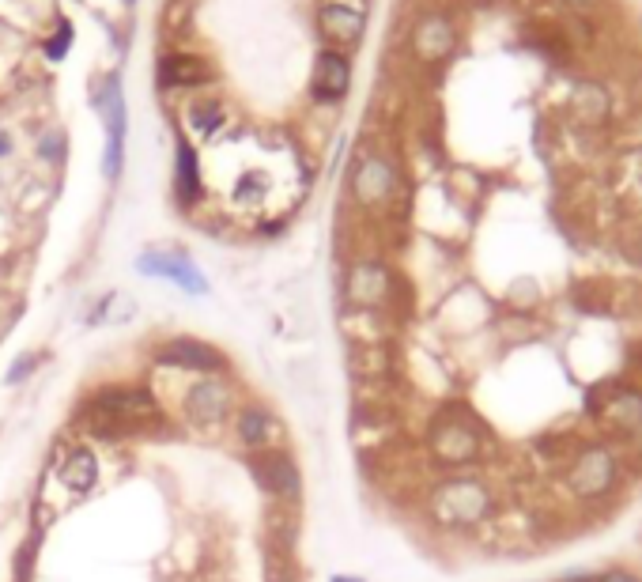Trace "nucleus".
<instances>
[{"mask_svg": "<svg viewBox=\"0 0 642 582\" xmlns=\"http://www.w3.org/2000/svg\"><path fill=\"white\" fill-rule=\"evenodd\" d=\"M76 431L99 443H133V439H159L170 431L167 409L159 405L152 386L136 382H106L80 401Z\"/></svg>", "mask_w": 642, "mask_h": 582, "instance_id": "f257e3e1", "label": "nucleus"}, {"mask_svg": "<svg viewBox=\"0 0 642 582\" xmlns=\"http://www.w3.org/2000/svg\"><path fill=\"white\" fill-rule=\"evenodd\" d=\"M242 401H246V394H242V382L235 375H197L189 378V386L178 397V416L189 431L216 435V431L231 428Z\"/></svg>", "mask_w": 642, "mask_h": 582, "instance_id": "f03ea898", "label": "nucleus"}, {"mask_svg": "<svg viewBox=\"0 0 642 582\" xmlns=\"http://www.w3.org/2000/svg\"><path fill=\"white\" fill-rule=\"evenodd\" d=\"M491 511V492L476 477H450L431 492V518L446 530L480 526Z\"/></svg>", "mask_w": 642, "mask_h": 582, "instance_id": "7ed1b4c3", "label": "nucleus"}, {"mask_svg": "<svg viewBox=\"0 0 642 582\" xmlns=\"http://www.w3.org/2000/svg\"><path fill=\"white\" fill-rule=\"evenodd\" d=\"M155 367L174 371V375H231V360L220 344L201 341V337H167L155 344Z\"/></svg>", "mask_w": 642, "mask_h": 582, "instance_id": "20e7f679", "label": "nucleus"}, {"mask_svg": "<svg viewBox=\"0 0 642 582\" xmlns=\"http://www.w3.org/2000/svg\"><path fill=\"white\" fill-rule=\"evenodd\" d=\"M250 477L269 499L284 503V507H299L303 503V469L288 454V446L280 450H265V454H246Z\"/></svg>", "mask_w": 642, "mask_h": 582, "instance_id": "39448f33", "label": "nucleus"}, {"mask_svg": "<svg viewBox=\"0 0 642 582\" xmlns=\"http://www.w3.org/2000/svg\"><path fill=\"white\" fill-rule=\"evenodd\" d=\"M231 435L242 454H265L288 443V424L265 401H242V409L231 420Z\"/></svg>", "mask_w": 642, "mask_h": 582, "instance_id": "423d86ee", "label": "nucleus"}, {"mask_svg": "<svg viewBox=\"0 0 642 582\" xmlns=\"http://www.w3.org/2000/svg\"><path fill=\"white\" fill-rule=\"evenodd\" d=\"M427 446L442 465H469L480 454V431L461 412H442L427 428Z\"/></svg>", "mask_w": 642, "mask_h": 582, "instance_id": "0eeeda50", "label": "nucleus"}, {"mask_svg": "<svg viewBox=\"0 0 642 582\" xmlns=\"http://www.w3.org/2000/svg\"><path fill=\"white\" fill-rule=\"evenodd\" d=\"M616 484V454L605 443L586 446L567 469V488L582 499H601Z\"/></svg>", "mask_w": 642, "mask_h": 582, "instance_id": "6e6552de", "label": "nucleus"}, {"mask_svg": "<svg viewBox=\"0 0 642 582\" xmlns=\"http://www.w3.org/2000/svg\"><path fill=\"white\" fill-rule=\"evenodd\" d=\"M389 291H393V276H389L386 261H374V257L352 261V269L344 276V299H348L355 310L386 307Z\"/></svg>", "mask_w": 642, "mask_h": 582, "instance_id": "1a4fd4ad", "label": "nucleus"}, {"mask_svg": "<svg viewBox=\"0 0 642 582\" xmlns=\"http://www.w3.org/2000/svg\"><path fill=\"white\" fill-rule=\"evenodd\" d=\"M397 193V167L386 155L367 152L359 155V163L352 167V197L355 205L363 208H382Z\"/></svg>", "mask_w": 642, "mask_h": 582, "instance_id": "9d476101", "label": "nucleus"}, {"mask_svg": "<svg viewBox=\"0 0 642 582\" xmlns=\"http://www.w3.org/2000/svg\"><path fill=\"white\" fill-rule=\"evenodd\" d=\"M136 273L155 276V280H170L174 288H182L186 295H208V276L189 261L186 254H163V250H144L136 257Z\"/></svg>", "mask_w": 642, "mask_h": 582, "instance_id": "9b49d317", "label": "nucleus"}, {"mask_svg": "<svg viewBox=\"0 0 642 582\" xmlns=\"http://www.w3.org/2000/svg\"><path fill=\"white\" fill-rule=\"evenodd\" d=\"M454 50H457L454 23L446 16H439V12L423 16L420 23L412 27V53L420 57L423 65H439V61H446Z\"/></svg>", "mask_w": 642, "mask_h": 582, "instance_id": "f8f14e48", "label": "nucleus"}, {"mask_svg": "<svg viewBox=\"0 0 642 582\" xmlns=\"http://www.w3.org/2000/svg\"><path fill=\"white\" fill-rule=\"evenodd\" d=\"M57 480L72 496H91L99 488V454L91 443H72L57 465Z\"/></svg>", "mask_w": 642, "mask_h": 582, "instance_id": "ddd939ff", "label": "nucleus"}, {"mask_svg": "<svg viewBox=\"0 0 642 582\" xmlns=\"http://www.w3.org/2000/svg\"><path fill=\"white\" fill-rule=\"evenodd\" d=\"M314 99L318 103H337L348 95V87H352V65H348V57L340 50H325L318 57V65H314Z\"/></svg>", "mask_w": 642, "mask_h": 582, "instance_id": "4468645a", "label": "nucleus"}, {"mask_svg": "<svg viewBox=\"0 0 642 582\" xmlns=\"http://www.w3.org/2000/svg\"><path fill=\"white\" fill-rule=\"evenodd\" d=\"M318 27L333 42V50H348V46H359L363 38V12L348 4H325L318 12Z\"/></svg>", "mask_w": 642, "mask_h": 582, "instance_id": "2eb2a0df", "label": "nucleus"}, {"mask_svg": "<svg viewBox=\"0 0 642 582\" xmlns=\"http://www.w3.org/2000/svg\"><path fill=\"white\" fill-rule=\"evenodd\" d=\"M212 80V65L197 53H167L159 61V84L167 87H201Z\"/></svg>", "mask_w": 642, "mask_h": 582, "instance_id": "dca6fc26", "label": "nucleus"}, {"mask_svg": "<svg viewBox=\"0 0 642 582\" xmlns=\"http://www.w3.org/2000/svg\"><path fill=\"white\" fill-rule=\"evenodd\" d=\"M174 189H178V205L193 208L201 201V167L189 140H178V152H174Z\"/></svg>", "mask_w": 642, "mask_h": 582, "instance_id": "f3484780", "label": "nucleus"}, {"mask_svg": "<svg viewBox=\"0 0 642 582\" xmlns=\"http://www.w3.org/2000/svg\"><path fill=\"white\" fill-rule=\"evenodd\" d=\"M348 371L355 378H378L389 371V348L386 344H374V341H363V344H352L348 348Z\"/></svg>", "mask_w": 642, "mask_h": 582, "instance_id": "a211bd4d", "label": "nucleus"}, {"mask_svg": "<svg viewBox=\"0 0 642 582\" xmlns=\"http://www.w3.org/2000/svg\"><path fill=\"white\" fill-rule=\"evenodd\" d=\"M609 420L627 435H642V394L639 390H620L609 401Z\"/></svg>", "mask_w": 642, "mask_h": 582, "instance_id": "6ab92c4d", "label": "nucleus"}, {"mask_svg": "<svg viewBox=\"0 0 642 582\" xmlns=\"http://www.w3.org/2000/svg\"><path fill=\"white\" fill-rule=\"evenodd\" d=\"M136 314V303L129 295H121V291H110V295H102L95 307L87 310V326H106V322H129Z\"/></svg>", "mask_w": 642, "mask_h": 582, "instance_id": "aec40b11", "label": "nucleus"}, {"mask_svg": "<svg viewBox=\"0 0 642 582\" xmlns=\"http://www.w3.org/2000/svg\"><path fill=\"white\" fill-rule=\"evenodd\" d=\"M223 121H227V110H223V103H216V99H204V103L189 106V125H193L201 137L212 140L223 129Z\"/></svg>", "mask_w": 642, "mask_h": 582, "instance_id": "412c9836", "label": "nucleus"}, {"mask_svg": "<svg viewBox=\"0 0 642 582\" xmlns=\"http://www.w3.org/2000/svg\"><path fill=\"white\" fill-rule=\"evenodd\" d=\"M38 367H42V352H19L16 360L8 363V371H4V386L16 390V386H23L27 378L38 375Z\"/></svg>", "mask_w": 642, "mask_h": 582, "instance_id": "4be33fe9", "label": "nucleus"}, {"mask_svg": "<svg viewBox=\"0 0 642 582\" xmlns=\"http://www.w3.org/2000/svg\"><path fill=\"white\" fill-rule=\"evenodd\" d=\"M575 106L586 114V118H605V114H609V99H605L601 87H578Z\"/></svg>", "mask_w": 642, "mask_h": 582, "instance_id": "5701e85b", "label": "nucleus"}, {"mask_svg": "<svg viewBox=\"0 0 642 582\" xmlns=\"http://www.w3.org/2000/svg\"><path fill=\"white\" fill-rule=\"evenodd\" d=\"M235 197L238 201H261V197H265V178H261V174H246L235 186Z\"/></svg>", "mask_w": 642, "mask_h": 582, "instance_id": "b1692460", "label": "nucleus"}, {"mask_svg": "<svg viewBox=\"0 0 642 582\" xmlns=\"http://www.w3.org/2000/svg\"><path fill=\"white\" fill-rule=\"evenodd\" d=\"M265 582H299V571L291 567L288 556H272L269 560V579Z\"/></svg>", "mask_w": 642, "mask_h": 582, "instance_id": "393cba45", "label": "nucleus"}, {"mask_svg": "<svg viewBox=\"0 0 642 582\" xmlns=\"http://www.w3.org/2000/svg\"><path fill=\"white\" fill-rule=\"evenodd\" d=\"M38 155L50 159V163H57V159L65 155V133H46L42 144H38Z\"/></svg>", "mask_w": 642, "mask_h": 582, "instance_id": "a878e982", "label": "nucleus"}, {"mask_svg": "<svg viewBox=\"0 0 642 582\" xmlns=\"http://www.w3.org/2000/svg\"><path fill=\"white\" fill-rule=\"evenodd\" d=\"M68 42H72V31H68V23H61V35H57L50 46H46V53H50L53 61H61V57H65V50H68Z\"/></svg>", "mask_w": 642, "mask_h": 582, "instance_id": "bb28decb", "label": "nucleus"}, {"mask_svg": "<svg viewBox=\"0 0 642 582\" xmlns=\"http://www.w3.org/2000/svg\"><path fill=\"white\" fill-rule=\"evenodd\" d=\"M597 582H642L639 575H631L624 567H616V571H605V575H597Z\"/></svg>", "mask_w": 642, "mask_h": 582, "instance_id": "cd10ccee", "label": "nucleus"}, {"mask_svg": "<svg viewBox=\"0 0 642 582\" xmlns=\"http://www.w3.org/2000/svg\"><path fill=\"white\" fill-rule=\"evenodd\" d=\"M329 582H367V579H359V575H333Z\"/></svg>", "mask_w": 642, "mask_h": 582, "instance_id": "c85d7f7f", "label": "nucleus"}, {"mask_svg": "<svg viewBox=\"0 0 642 582\" xmlns=\"http://www.w3.org/2000/svg\"><path fill=\"white\" fill-rule=\"evenodd\" d=\"M559 4H571V8H586V4H593V0H559Z\"/></svg>", "mask_w": 642, "mask_h": 582, "instance_id": "c756f323", "label": "nucleus"}, {"mask_svg": "<svg viewBox=\"0 0 642 582\" xmlns=\"http://www.w3.org/2000/svg\"><path fill=\"white\" fill-rule=\"evenodd\" d=\"M8 152H12V140H8V137H0V155H8Z\"/></svg>", "mask_w": 642, "mask_h": 582, "instance_id": "7c9ffc66", "label": "nucleus"}, {"mask_svg": "<svg viewBox=\"0 0 642 582\" xmlns=\"http://www.w3.org/2000/svg\"><path fill=\"white\" fill-rule=\"evenodd\" d=\"M639 257H642V239H639Z\"/></svg>", "mask_w": 642, "mask_h": 582, "instance_id": "2f4dec72", "label": "nucleus"}]
</instances>
